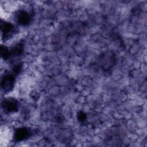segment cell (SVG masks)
Here are the masks:
<instances>
[{"label": "cell", "instance_id": "6da1fadb", "mask_svg": "<svg viewBox=\"0 0 147 147\" xmlns=\"http://www.w3.org/2000/svg\"><path fill=\"white\" fill-rule=\"evenodd\" d=\"M14 74L11 72L5 73L2 78L1 87L5 92L11 91L14 86Z\"/></svg>", "mask_w": 147, "mask_h": 147}, {"label": "cell", "instance_id": "7a4b0ae2", "mask_svg": "<svg viewBox=\"0 0 147 147\" xmlns=\"http://www.w3.org/2000/svg\"><path fill=\"white\" fill-rule=\"evenodd\" d=\"M1 29L2 37L4 40L11 38L16 33L17 30L14 25L9 22L1 21Z\"/></svg>", "mask_w": 147, "mask_h": 147}, {"label": "cell", "instance_id": "3957f363", "mask_svg": "<svg viewBox=\"0 0 147 147\" xmlns=\"http://www.w3.org/2000/svg\"><path fill=\"white\" fill-rule=\"evenodd\" d=\"M2 107L5 113H13L17 111L18 110L19 103L14 98H6L2 101Z\"/></svg>", "mask_w": 147, "mask_h": 147}, {"label": "cell", "instance_id": "277c9868", "mask_svg": "<svg viewBox=\"0 0 147 147\" xmlns=\"http://www.w3.org/2000/svg\"><path fill=\"white\" fill-rule=\"evenodd\" d=\"M32 130L28 127H19L14 133V141L21 142L29 138L32 135Z\"/></svg>", "mask_w": 147, "mask_h": 147}, {"label": "cell", "instance_id": "5b68a950", "mask_svg": "<svg viewBox=\"0 0 147 147\" xmlns=\"http://www.w3.org/2000/svg\"><path fill=\"white\" fill-rule=\"evenodd\" d=\"M16 20L21 26L28 25L32 20L30 14L25 10H20L16 14Z\"/></svg>", "mask_w": 147, "mask_h": 147}, {"label": "cell", "instance_id": "8992f818", "mask_svg": "<svg viewBox=\"0 0 147 147\" xmlns=\"http://www.w3.org/2000/svg\"><path fill=\"white\" fill-rule=\"evenodd\" d=\"M114 57L111 54L104 55L102 59V65L103 68L106 69L111 68L114 64Z\"/></svg>", "mask_w": 147, "mask_h": 147}, {"label": "cell", "instance_id": "52a82bcc", "mask_svg": "<svg viewBox=\"0 0 147 147\" xmlns=\"http://www.w3.org/2000/svg\"><path fill=\"white\" fill-rule=\"evenodd\" d=\"M10 49L11 56H18L22 54L24 49V45L21 42L18 43Z\"/></svg>", "mask_w": 147, "mask_h": 147}, {"label": "cell", "instance_id": "ba28073f", "mask_svg": "<svg viewBox=\"0 0 147 147\" xmlns=\"http://www.w3.org/2000/svg\"><path fill=\"white\" fill-rule=\"evenodd\" d=\"M1 50V56L3 59H5V60L7 59L11 56L10 49L9 48H8L7 47H6L5 46H2Z\"/></svg>", "mask_w": 147, "mask_h": 147}, {"label": "cell", "instance_id": "9c48e42d", "mask_svg": "<svg viewBox=\"0 0 147 147\" xmlns=\"http://www.w3.org/2000/svg\"><path fill=\"white\" fill-rule=\"evenodd\" d=\"M21 69V64H17L16 65H15L14 66V67L13 68V74H18L20 71Z\"/></svg>", "mask_w": 147, "mask_h": 147}, {"label": "cell", "instance_id": "30bf717a", "mask_svg": "<svg viewBox=\"0 0 147 147\" xmlns=\"http://www.w3.org/2000/svg\"><path fill=\"white\" fill-rule=\"evenodd\" d=\"M78 118L79 121H80V122H83L86 119V115L83 112L80 111L78 114Z\"/></svg>", "mask_w": 147, "mask_h": 147}]
</instances>
